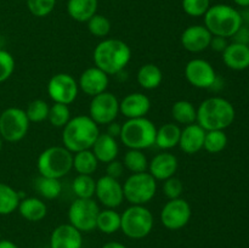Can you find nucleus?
I'll return each instance as SVG.
<instances>
[{
  "instance_id": "obj_19",
  "label": "nucleus",
  "mask_w": 249,
  "mask_h": 248,
  "mask_svg": "<svg viewBox=\"0 0 249 248\" xmlns=\"http://www.w3.org/2000/svg\"><path fill=\"white\" fill-rule=\"evenodd\" d=\"M179 167V160L177 156L170 152H162L156 155L148 162L147 172L155 177L156 180L164 181L169 177H174Z\"/></svg>"
},
{
  "instance_id": "obj_41",
  "label": "nucleus",
  "mask_w": 249,
  "mask_h": 248,
  "mask_svg": "<svg viewBox=\"0 0 249 248\" xmlns=\"http://www.w3.org/2000/svg\"><path fill=\"white\" fill-rule=\"evenodd\" d=\"M15 71V58L9 51L0 49V84L6 82Z\"/></svg>"
},
{
  "instance_id": "obj_29",
  "label": "nucleus",
  "mask_w": 249,
  "mask_h": 248,
  "mask_svg": "<svg viewBox=\"0 0 249 248\" xmlns=\"http://www.w3.org/2000/svg\"><path fill=\"white\" fill-rule=\"evenodd\" d=\"M99 167V160L91 150L79 151L73 153V169L78 174L92 175Z\"/></svg>"
},
{
  "instance_id": "obj_13",
  "label": "nucleus",
  "mask_w": 249,
  "mask_h": 248,
  "mask_svg": "<svg viewBox=\"0 0 249 248\" xmlns=\"http://www.w3.org/2000/svg\"><path fill=\"white\" fill-rule=\"evenodd\" d=\"M78 80L68 73H57L48 83V94L56 104L71 105L78 96Z\"/></svg>"
},
{
  "instance_id": "obj_6",
  "label": "nucleus",
  "mask_w": 249,
  "mask_h": 248,
  "mask_svg": "<svg viewBox=\"0 0 249 248\" xmlns=\"http://www.w3.org/2000/svg\"><path fill=\"white\" fill-rule=\"evenodd\" d=\"M36 168L41 177L61 179L73 169V153L65 146H51L39 155Z\"/></svg>"
},
{
  "instance_id": "obj_44",
  "label": "nucleus",
  "mask_w": 249,
  "mask_h": 248,
  "mask_svg": "<svg viewBox=\"0 0 249 248\" xmlns=\"http://www.w3.org/2000/svg\"><path fill=\"white\" fill-rule=\"evenodd\" d=\"M233 43H238V44H245V45H249V29L248 26H242L238 28V31L233 34L232 36Z\"/></svg>"
},
{
  "instance_id": "obj_26",
  "label": "nucleus",
  "mask_w": 249,
  "mask_h": 248,
  "mask_svg": "<svg viewBox=\"0 0 249 248\" xmlns=\"http://www.w3.org/2000/svg\"><path fill=\"white\" fill-rule=\"evenodd\" d=\"M181 128L177 123H165L157 129L155 145L162 150H170L179 146Z\"/></svg>"
},
{
  "instance_id": "obj_10",
  "label": "nucleus",
  "mask_w": 249,
  "mask_h": 248,
  "mask_svg": "<svg viewBox=\"0 0 249 248\" xmlns=\"http://www.w3.org/2000/svg\"><path fill=\"white\" fill-rule=\"evenodd\" d=\"M29 123L24 109L9 107L0 114V136L7 142L21 141L28 133Z\"/></svg>"
},
{
  "instance_id": "obj_45",
  "label": "nucleus",
  "mask_w": 249,
  "mask_h": 248,
  "mask_svg": "<svg viewBox=\"0 0 249 248\" xmlns=\"http://www.w3.org/2000/svg\"><path fill=\"white\" fill-rule=\"evenodd\" d=\"M228 45H229L228 38L213 35V38H212V41H211V46H209V48H212L214 51H216V53H223L224 50L228 48Z\"/></svg>"
},
{
  "instance_id": "obj_15",
  "label": "nucleus",
  "mask_w": 249,
  "mask_h": 248,
  "mask_svg": "<svg viewBox=\"0 0 249 248\" xmlns=\"http://www.w3.org/2000/svg\"><path fill=\"white\" fill-rule=\"evenodd\" d=\"M95 196L105 208L116 209L124 201L123 185L119 182L118 179L104 175L96 180Z\"/></svg>"
},
{
  "instance_id": "obj_9",
  "label": "nucleus",
  "mask_w": 249,
  "mask_h": 248,
  "mask_svg": "<svg viewBox=\"0 0 249 248\" xmlns=\"http://www.w3.org/2000/svg\"><path fill=\"white\" fill-rule=\"evenodd\" d=\"M100 211L94 198H75L68 208V220L80 232H90L96 229Z\"/></svg>"
},
{
  "instance_id": "obj_30",
  "label": "nucleus",
  "mask_w": 249,
  "mask_h": 248,
  "mask_svg": "<svg viewBox=\"0 0 249 248\" xmlns=\"http://www.w3.org/2000/svg\"><path fill=\"white\" fill-rule=\"evenodd\" d=\"M121 214L112 208H105L100 211L96 220V229L102 233L111 235L121 230Z\"/></svg>"
},
{
  "instance_id": "obj_42",
  "label": "nucleus",
  "mask_w": 249,
  "mask_h": 248,
  "mask_svg": "<svg viewBox=\"0 0 249 248\" xmlns=\"http://www.w3.org/2000/svg\"><path fill=\"white\" fill-rule=\"evenodd\" d=\"M184 191V184H182L181 180L179 177H169V179L164 180V184H163V192L167 196V198L169 199H175L180 198Z\"/></svg>"
},
{
  "instance_id": "obj_12",
  "label": "nucleus",
  "mask_w": 249,
  "mask_h": 248,
  "mask_svg": "<svg viewBox=\"0 0 249 248\" xmlns=\"http://www.w3.org/2000/svg\"><path fill=\"white\" fill-rule=\"evenodd\" d=\"M192 209L189 202L184 198L169 199L160 211V221L168 230L177 231L185 228L190 223Z\"/></svg>"
},
{
  "instance_id": "obj_1",
  "label": "nucleus",
  "mask_w": 249,
  "mask_h": 248,
  "mask_svg": "<svg viewBox=\"0 0 249 248\" xmlns=\"http://www.w3.org/2000/svg\"><path fill=\"white\" fill-rule=\"evenodd\" d=\"M95 66L106 74L121 73L131 60V49L125 41L116 38H105L94 49Z\"/></svg>"
},
{
  "instance_id": "obj_14",
  "label": "nucleus",
  "mask_w": 249,
  "mask_h": 248,
  "mask_svg": "<svg viewBox=\"0 0 249 248\" xmlns=\"http://www.w3.org/2000/svg\"><path fill=\"white\" fill-rule=\"evenodd\" d=\"M185 78L197 89H212L218 79L213 66L203 58H192L185 66Z\"/></svg>"
},
{
  "instance_id": "obj_17",
  "label": "nucleus",
  "mask_w": 249,
  "mask_h": 248,
  "mask_svg": "<svg viewBox=\"0 0 249 248\" xmlns=\"http://www.w3.org/2000/svg\"><path fill=\"white\" fill-rule=\"evenodd\" d=\"M109 85V75L96 66L83 71L78 79V87L85 95L94 97L101 92L107 91Z\"/></svg>"
},
{
  "instance_id": "obj_11",
  "label": "nucleus",
  "mask_w": 249,
  "mask_h": 248,
  "mask_svg": "<svg viewBox=\"0 0 249 248\" xmlns=\"http://www.w3.org/2000/svg\"><path fill=\"white\" fill-rule=\"evenodd\" d=\"M119 113V100L112 92L105 91L91 97L89 117L97 125L112 123L116 121Z\"/></svg>"
},
{
  "instance_id": "obj_32",
  "label": "nucleus",
  "mask_w": 249,
  "mask_h": 248,
  "mask_svg": "<svg viewBox=\"0 0 249 248\" xmlns=\"http://www.w3.org/2000/svg\"><path fill=\"white\" fill-rule=\"evenodd\" d=\"M72 190L77 198H92L96 190V180L92 175L78 174L72 182Z\"/></svg>"
},
{
  "instance_id": "obj_2",
  "label": "nucleus",
  "mask_w": 249,
  "mask_h": 248,
  "mask_svg": "<svg viewBox=\"0 0 249 248\" xmlns=\"http://www.w3.org/2000/svg\"><path fill=\"white\" fill-rule=\"evenodd\" d=\"M236 111L229 100L212 96L202 101L197 107L196 123L206 131L225 130L235 121Z\"/></svg>"
},
{
  "instance_id": "obj_40",
  "label": "nucleus",
  "mask_w": 249,
  "mask_h": 248,
  "mask_svg": "<svg viewBox=\"0 0 249 248\" xmlns=\"http://www.w3.org/2000/svg\"><path fill=\"white\" fill-rule=\"evenodd\" d=\"M56 0H27L29 12L36 17H45L53 12Z\"/></svg>"
},
{
  "instance_id": "obj_22",
  "label": "nucleus",
  "mask_w": 249,
  "mask_h": 248,
  "mask_svg": "<svg viewBox=\"0 0 249 248\" xmlns=\"http://www.w3.org/2000/svg\"><path fill=\"white\" fill-rule=\"evenodd\" d=\"M225 66L233 71H245L249 67V45L238 43H229L223 53Z\"/></svg>"
},
{
  "instance_id": "obj_48",
  "label": "nucleus",
  "mask_w": 249,
  "mask_h": 248,
  "mask_svg": "<svg viewBox=\"0 0 249 248\" xmlns=\"http://www.w3.org/2000/svg\"><path fill=\"white\" fill-rule=\"evenodd\" d=\"M0 248H19L15 242L10 240H0Z\"/></svg>"
},
{
  "instance_id": "obj_28",
  "label": "nucleus",
  "mask_w": 249,
  "mask_h": 248,
  "mask_svg": "<svg viewBox=\"0 0 249 248\" xmlns=\"http://www.w3.org/2000/svg\"><path fill=\"white\" fill-rule=\"evenodd\" d=\"M172 116L175 123L179 125H190L196 123L197 108L187 100H179L172 107Z\"/></svg>"
},
{
  "instance_id": "obj_46",
  "label": "nucleus",
  "mask_w": 249,
  "mask_h": 248,
  "mask_svg": "<svg viewBox=\"0 0 249 248\" xmlns=\"http://www.w3.org/2000/svg\"><path fill=\"white\" fill-rule=\"evenodd\" d=\"M121 131H122V124L117 123L116 121L112 122V123L107 124V131L106 133L108 134V135L113 136V138H119V135H121Z\"/></svg>"
},
{
  "instance_id": "obj_18",
  "label": "nucleus",
  "mask_w": 249,
  "mask_h": 248,
  "mask_svg": "<svg viewBox=\"0 0 249 248\" xmlns=\"http://www.w3.org/2000/svg\"><path fill=\"white\" fill-rule=\"evenodd\" d=\"M83 235L78 229L68 224L56 226L50 236V248H82Z\"/></svg>"
},
{
  "instance_id": "obj_24",
  "label": "nucleus",
  "mask_w": 249,
  "mask_h": 248,
  "mask_svg": "<svg viewBox=\"0 0 249 248\" xmlns=\"http://www.w3.org/2000/svg\"><path fill=\"white\" fill-rule=\"evenodd\" d=\"M18 212L21 216L32 223L41 221L48 214V207L45 202L36 197H24L18 204Z\"/></svg>"
},
{
  "instance_id": "obj_3",
  "label": "nucleus",
  "mask_w": 249,
  "mask_h": 248,
  "mask_svg": "<svg viewBox=\"0 0 249 248\" xmlns=\"http://www.w3.org/2000/svg\"><path fill=\"white\" fill-rule=\"evenodd\" d=\"M99 135V125L89 116H75L62 128V146L72 153L90 150Z\"/></svg>"
},
{
  "instance_id": "obj_36",
  "label": "nucleus",
  "mask_w": 249,
  "mask_h": 248,
  "mask_svg": "<svg viewBox=\"0 0 249 248\" xmlns=\"http://www.w3.org/2000/svg\"><path fill=\"white\" fill-rule=\"evenodd\" d=\"M49 109H50V106L48 102L41 99H36L29 102L24 111L31 123H41L48 119Z\"/></svg>"
},
{
  "instance_id": "obj_37",
  "label": "nucleus",
  "mask_w": 249,
  "mask_h": 248,
  "mask_svg": "<svg viewBox=\"0 0 249 248\" xmlns=\"http://www.w3.org/2000/svg\"><path fill=\"white\" fill-rule=\"evenodd\" d=\"M71 119V111L68 105L53 102L49 109L48 121L55 128H63Z\"/></svg>"
},
{
  "instance_id": "obj_33",
  "label": "nucleus",
  "mask_w": 249,
  "mask_h": 248,
  "mask_svg": "<svg viewBox=\"0 0 249 248\" xmlns=\"http://www.w3.org/2000/svg\"><path fill=\"white\" fill-rule=\"evenodd\" d=\"M36 189L41 197L46 199H55L62 192V184L60 179L39 177L36 180Z\"/></svg>"
},
{
  "instance_id": "obj_8",
  "label": "nucleus",
  "mask_w": 249,
  "mask_h": 248,
  "mask_svg": "<svg viewBox=\"0 0 249 248\" xmlns=\"http://www.w3.org/2000/svg\"><path fill=\"white\" fill-rule=\"evenodd\" d=\"M124 199L130 204L145 206L153 199L157 192V180L148 172L134 173L123 184Z\"/></svg>"
},
{
  "instance_id": "obj_38",
  "label": "nucleus",
  "mask_w": 249,
  "mask_h": 248,
  "mask_svg": "<svg viewBox=\"0 0 249 248\" xmlns=\"http://www.w3.org/2000/svg\"><path fill=\"white\" fill-rule=\"evenodd\" d=\"M87 23L90 34H92L96 38H105L111 32V22L104 15L96 14Z\"/></svg>"
},
{
  "instance_id": "obj_31",
  "label": "nucleus",
  "mask_w": 249,
  "mask_h": 248,
  "mask_svg": "<svg viewBox=\"0 0 249 248\" xmlns=\"http://www.w3.org/2000/svg\"><path fill=\"white\" fill-rule=\"evenodd\" d=\"M21 202L18 191L5 182H0V215H9L17 211Z\"/></svg>"
},
{
  "instance_id": "obj_16",
  "label": "nucleus",
  "mask_w": 249,
  "mask_h": 248,
  "mask_svg": "<svg viewBox=\"0 0 249 248\" xmlns=\"http://www.w3.org/2000/svg\"><path fill=\"white\" fill-rule=\"evenodd\" d=\"M213 35L207 29L206 26L202 24H194L189 26L180 36L182 48L192 53H198L207 50L211 46V41Z\"/></svg>"
},
{
  "instance_id": "obj_52",
  "label": "nucleus",
  "mask_w": 249,
  "mask_h": 248,
  "mask_svg": "<svg viewBox=\"0 0 249 248\" xmlns=\"http://www.w3.org/2000/svg\"><path fill=\"white\" fill-rule=\"evenodd\" d=\"M247 26H248V29H249V23H248V24H247Z\"/></svg>"
},
{
  "instance_id": "obj_21",
  "label": "nucleus",
  "mask_w": 249,
  "mask_h": 248,
  "mask_svg": "<svg viewBox=\"0 0 249 248\" xmlns=\"http://www.w3.org/2000/svg\"><path fill=\"white\" fill-rule=\"evenodd\" d=\"M206 130L197 123L190 124L181 129L179 147L187 155H195L203 148Z\"/></svg>"
},
{
  "instance_id": "obj_34",
  "label": "nucleus",
  "mask_w": 249,
  "mask_h": 248,
  "mask_svg": "<svg viewBox=\"0 0 249 248\" xmlns=\"http://www.w3.org/2000/svg\"><path fill=\"white\" fill-rule=\"evenodd\" d=\"M123 164L131 174L134 173H143L148 169V160L145 153L141 150H128L124 155Z\"/></svg>"
},
{
  "instance_id": "obj_43",
  "label": "nucleus",
  "mask_w": 249,
  "mask_h": 248,
  "mask_svg": "<svg viewBox=\"0 0 249 248\" xmlns=\"http://www.w3.org/2000/svg\"><path fill=\"white\" fill-rule=\"evenodd\" d=\"M106 175L108 177H114V179H119V177L123 175L124 172V164L123 162L118 159H114L112 162L107 163V167H106Z\"/></svg>"
},
{
  "instance_id": "obj_7",
  "label": "nucleus",
  "mask_w": 249,
  "mask_h": 248,
  "mask_svg": "<svg viewBox=\"0 0 249 248\" xmlns=\"http://www.w3.org/2000/svg\"><path fill=\"white\" fill-rule=\"evenodd\" d=\"M121 230L124 235L133 240H141L151 233L155 225L153 214L145 206H135L130 204V207L121 214Z\"/></svg>"
},
{
  "instance_id": "obj_27",
  "label": "nucleus",
  "mask_w": 249,
  "mask_h": 248,
  "mask_svg": "<svg viewBox=\"0 0 249 248\" xmlns=\"http://www.w3.org/2000/svg\"><path fill=\"white\" fill-rule=\"evenodd\" d=\"M136 80L142 89H157L163 82V72L155 63H146L139 68Z\"/></svg>"
},
{
  "instance_id": "obj_4",
  "label": "nucleus",
  "mask_w": 249,
  "mask_h": 248,
  "mask_svg": "<svg viewBox=\"0 0 249 248\" xmlns=\"http://www.w3.org/2000/svg\"><path fill=\"white\" fill-rule=\"evenodd\" d=\"M203 17L204 26L214 36L231 38L243 24L241 12L226 4L211 5Z\"/></svg>"
},
{
  "instance_id": "obj_5",
  "label": "nucleus",
  "mask_w": 249,
  "mask_h": 248,
  "mask_svg": "<svg viewBox=\"0 0 249 248\" xmlns=\"http://www.w3.org/2000/svg\"><path fill=\"white\" fill-rule=\"evenodd\" d=\"M155 123L146 117L128 119L122 124V131L119 139L122 143L129 150H147L155 145L156 141Z\"/></svg>"
},
{
  "instance_id": "obj_49",
  "label": "nucleus",
  "mask_w": 249,
  "mask_h": 248,
  "mask_svg": "<svg viewBox=\"0 0 249 248\" xmlns=\"http://www.w3.org/2000/svg\"><path fill=\"white\" fill-rule=\"evenodd\" d=\"M233 1L241 7H249V0H233Z\"/></svg>"
},
{
  "instance_id": "obj_51",
  "label": "nucleus",
  "mask_w": 249,
  "mask_h": 248,
  "mask_svg": "<svg viewBox=\"0 0 249 248\" xmlns=\"http://www.w3.org/2000/svg\"><path fill=\"white\" fill-rule=\"evenodd\" d=\"M0 240H1V232H0Z\"/></svg>"
},
{
  "instance_id": "obj_47",
  "label": "nucleus",
  "mask_w": 249,
  "mask_h": 248,
  "mask_svg": "<svg viewBox=\"0 0 249 248\" xmlns=\"http://www.w3.org/2000/svg\"><path fill=\"white\" fill-rule=\"evenodd\" d=\"M101 248H128L126 246H124L123 243L116 242V241H111V242H107L102 246Z\"/></svg>"
},
{
  "instance_id": "obj_23",
  "label": "nucleus",
  "mask_w": 249,
  "mask_h": 248,
  "mask_svg": "<svg viewBox=\"0 0 249 248\" xmlns=\"http://www.w3.org/2000/svg\"><path fill=\"white\" fill-rule=\"evenodd\" d=\"M90 150L92 151L99 163H106L107 164V163L117 159L119 153V145L116 138L108 135L107 133H100Z\"/></svg>"
},
{
  "instance_id": "obj_20",
  "label": "nucleus",
  "mask_w": 249,
  "mask_h": 248,
  "mask_svg": "<svg viewBox=\"0 0 249 248\" xmlns=\"http://www.w3.org/2000/svg\"><path fill=\"white\" fill-rule=\"evenodd\" d=\"M150 109V97L142 92H131L119 101V112L128 119L146 117Z\"/></svg>"
},
{
  "instance_id": "obj_35",
  "label": "nucleus",
  "mask_w": 249,
  "mask_h": 248,
  "mask_svg": "<svg viewBox=\"0 0 249 248\" xmlns=\"http://www.w3.org/2000/svg\"><path fill=\"white\" fill-rule=\"evenodd\" d=\"M228 145V135L224 130L206 131L203 150L209 153H219Z\"/></svg>"
},
{
  "instance_id": "obj_50",
  "label": "nucleus",
  "mask_w": 249,
  "mask_h": 248,
  "mask_svg": "<svg viewBox=\"0 0 249 248\" xmlns=\"http://www.w3.org/2000/svg\"><path fill=\"white\" fill-rule=\"evenodd\" d=\"M1 148H2V139L1 136H0V151H1Z\"/></svg>"
},
{
  "instance_id": "obj_25",
  "label": "nucleus",
  "mask_w": 249,
  "mask_h": 248,
  "mask_svg": "<svg viewBox=\"0 0 249 248\" xmlns=\"http://www.w3.org/2000/svg\"><path fill=\"white\" fill-rule=\"evenodd\" d=\"M97 0H68L67 12L77 22H88L97 14Z\"/></svg>"
},
{
  "instance_id": "obj_39",
  "label": "nucleus",
  "mask_w": 249,
  "mask_h": 248,
  "mask_svg": "<svg viewBox=\"0 0 249 248\" xmlns=\"http://www.w3.org/2000/svg\"><path fill=\"white\" fill-rule=\"evenodd\" d=\"M182 10L191 17H202L211 7V0H182Z\"/></svg>"
}]
</instances>
